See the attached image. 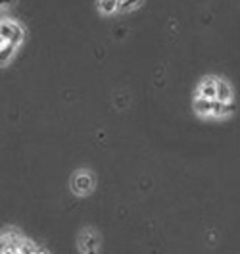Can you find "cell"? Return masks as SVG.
Returning a JSON list of instances; mask_svg holds the SVG:
<instances>
[{
  "label": "cell",
  "instance_id": "obj_9",
  "mask_svg": "<svg viewBox=\"0 0 240 254\" xmlns=\"http://www.w3.org/2000/svg\"><path fill=\"white\" fill-rule=\"evenodd\" d=\"M143 4V0H121V8L119 10H135V8H139Z\"/></svg>",
  "mask_w": 240,
  "mask_h": 254
},
{
  "label": "cell",
  "instance_id": "obj_5",
  "mask_svg": "<svg viewBox=\"0 0 240 254\" xmlns=\"http://www.w3.org/2000/svg\"><path fill=\"white\" fill-rule=\"evenodd\" d=\"M213 102H215V100H209V98H204V96H200V95H194L192 110L196 112V116H200V118H211Z\"/></svg>",
  "mask_w": 240,
  "mask_h": 254
},
{
  "label": "cell",
  "instance_id": "obj_1",
  "mask_svg": "<svg viewBox=\"0 0 240 254\" xmlns=\"http://www.w3.org/2000/svg\"><path fill=\"white\" fill-rule=\"evenodd\" d=\"M95 187H96V179L89 170H79V172H75L73 177H71V190L77 196L91 194L95 190Z\"/></svg>",
  "mask_w": 240,
  "mask_h": 254
},
{
  "label": "cell",
  "instance_id": "obj_3",
  "mask_svg": "<svg viewBox=\"0 0 240 254\" xmlns=\"http://www.w3.org/2000/svg\"><path fill=\"white\" fill-rule=\"evenodd\" d=\"M0 33H2V39H10L16 47H19L23 43V27L17 25L16 21H12V19H2Z\"/></svg>",
  "mask_w": 240,
  "mask_h": 254
},
{
  "label": "cell",
  "instance_id": "obj_4",
  "mask_svg": "<svg viewBox=\"0 0 240 254\" xmlns=\"http://www.w3.org/2000/svg\"><path fill=\"white\" fill-rule=\"evenodd\" d=\"M196 95L209 98V100H217V77H204L196 87Z\"/></svg>",
  "mask_w": 240,
  "mask_h": 254
},
{
  "label": "cell",
  "instance_id": "obj_7",
  "mask_svg": "<svg viewBox=\"0 0 240 254\" xmlns=\"http://www.w3.org/2000/svg\"><path fill=\"white\" fill-rule=\"evenodd\" d=\"M233 98H235V95H233L231 85L225 79L217 77V100H221V102H233Z\"/></svg>",
  "mask_w": 240,
  "mask_h": 254
},
{
  "label": "cell",
  "instance_id": "obj_8",
  "mask_svg": "<svg viewBox=\"0 0 240 254\" xmlns=\"http://www.w3.org/2000/svg\"><path fill=\"white\" fill-rule=\"evenodd\" d=\"M98 8L102 14H113L121 8V0H98Z\"/></svg>",
  "mask_w": 240,
  "mask_h": 254
},
{
  "label": "cell",
  "instance_id": "obj_2",
  "mask_svg": "<svg viewBox=\"0 0 240 254\" xmlns=\"http://www.w3.org/2000/svg\"><path fill=\"white\" fill-rule=\"evenodd\" d=\"M100 249V235L95 229H83L79 233V251L81 253H96Z\"/></svg>",
  "mask_w": 240,
  "mask_h": 254
},
{
  "label": "cell",
  "instance_id": "obj_6",
  "mask_svg": "<svg viewBox=\"0 0 240 254\" xmlns=\"http://www.w3.org/2000/svg\"><path fill=\"white\" fill-rule=\"evenodd\" d=\"M233 112H235L233 102L215 100V102H213V110H211V118H213V120H225V118H229Z\"/></svg>",
  "mask_w": 240,
  "mask_h": 254
}]
</instances>
